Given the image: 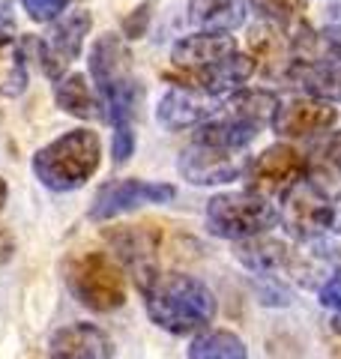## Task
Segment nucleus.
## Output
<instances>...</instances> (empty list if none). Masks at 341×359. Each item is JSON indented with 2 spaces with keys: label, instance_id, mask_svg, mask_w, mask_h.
Returning a JSON list of instances; mask_svg holds the SVG:
<instances>
[{
  "label": "nucleus",
  "instance_id": "4be33fe9",
  "mask_svg": "<svg viewBox=\"0 0 341 359\" xmlns=\"http://www.w3.org/2000/svg\"><path fill=\"white\" fill-rule=\"evenodd\" d=\"M189 359H248L246 341L231 330H203L189 344Z\"/></svg>",
  "mask_w": 341,
  "mask_h": 359
},
{
  "label": "nucleus",
  "instance_id": "4468645a",
  "mask_svg": "<svg viewBox=\"0 0 341 359\" xmlns=\"http://www.w3.org/2000/svg\"><path fill=\"white\" fill-rule=\"evenodd\" d=\"M222 102H225V96H213V93H203V90H198V87L177 84L159 99L156 120L170 132L198 129V126H203L207 120H213L215 114H219Z\"/></svg>",
  "mask_w": 341,
  "mask_h": 359
},
{
  "label": "nucleus",
  "instance_id": "f257e3e1",
  "mask_svg": "<svg viewBox=\"0 0 341 359\" xmlns=\"http://www.w3.org/2000/svg\"><path fill=\"white\" fill-rule=\"evenodd\" d=\"M170 63L180 72V84L198 87L203 93L227 96L255 75V60L231 33H189L170 48Z\"/></svg>",
  "mask_w": 341,
  "mask_h": 359
},
{
  "label": "nucleus",
  "instance_id": "aec40b11",
  "mask_svg": "<svg viewBox=\"0 0 341 359\" xmlns=\"http://www.w3.org/2000/svg\"><path fill=\"white\" fill-rule=\"evenodd\" d=\"M248 0H189V21L203 33H234L246 25Z\"/></svg>",
  "mask_w": 341,
  "mask_h": 359
},
{
  "label": "nucleus",
  "instance_id": "bb28decb",
  "mask_svg": "<svg viewBox=\"0 0 341 359\" xmlns=\"http://www.w3.org/2000/svg\"><path fill=\"white\" fill-rule=\"evenodd\" d=\"M326 159L333 162L338 171H341V132L333 135V141H329V147H326Z\"/></svg>",
  "mask_w": 341,
  "mask_h": 359
},
{
  "label": "nucleus",
  "instance_id": "f8f14e48",
  "mask_svg": "<svg viewBox=\"0 0 341 359\" xmlns=\"http://www.w3.org/2000/svg\"><path fill=\"white\" fill-rule=\"evenodd\" d=\"M335 123H338L335 102H323V99L300 93V96L288 99V102H279L269 126L279 138L297 141V138H314V135H321V132L335 129Z\"/></svg>",
  "mask_w": 341,
  "mask_h": 359
},
{
  "label": "nucleus",
  "instance_id": "9b49d317",
  "mask_svg": "<svg viewBox=\"0 0 341 359\" xmlns=\"http://www.w3.org/2000/svg\"><path fill=\"white\" fill-rule=\"evenodd\" d=\"M105 240L111 243V255L120 261L138 290H144L162 273L159 269V240L153 231L138 228V224H117L105 233Z\"/></svg>",
  "mask_w": 341,
  "mask_h": 359
},
{
  "label": "nucleus",
  "instance_id": "f3484780",
  "mask_svg": "<svg viewBox=\"0 0 341 359\" xmlns=\"http://www.w3.org/2000/svg\"><path fill=\"white\" fill-rule=\"evenodd\" d=\"M248 57L255 60V72L264 78H279L284 81V72L290 66V39L288 30L272 27L260 21L248 30Z\"/></svg>",
  "mask_w": 341,
  "mask_h": 359
},
{
  "label": "nucleus",
  "instance_id": "a211bd4d",
  "mask_svg": "<svg viewBox=\"0 0 341 359\" xmlns=\"http://www.w3.org/2000/svg\"><path fill=\"white\" fill-rule=\"evenodd\" d=\"M54 102L57 108H63L69 117L78 120H105V108H102V99L96 93L90 75L84 72H66L63 78L54 81Z\"/></svg>",
  "mask_w": 341,
  "mask_h": 359
},
{
  "label": "nucleus",
  "instance_id": "dca6fc26",
  "mask_svg": "<svg viewBox=\"0 0 341 359\" xmlns=\"http://www.w3.org/2000/svg\"><path fill=\"white\" fill-rule=\"evenodd\" d=\"M48 359H114V339L96 323H69L48 341Z\"/></svg>",
  "mask_w": 341,
  "mask_h": 359
},
{
  "label": "nucleus",
  "instance_id": "412c9836",
  "mask_svg": "<svg viewBox=\"0 0 341 359\" xmlns=\"http://www.w3.org/2000/svg\"><path fill=\"white\" fill-rule=\"evenodd\" d=\"M30 72L25 60V48L13 36H0V96L15 99L27 90Z\"/></svg>",
  "mask_w": 341,
  "mask_h": 359
},
{
  "label": "nucleus",
  "instance_id": "20e7f679",
  "mask_svg": "<svg viewBox=\"0 0 341 359\" xmlns=\"http://www.w3.org/2000/svg\"><path fill=\"white\" fill-rule=\"evenodd\" d=\"M102 165V138L99 132L78 126L48 141L33 156V177L51 192H75Z\"/></svg>",
  "mask_w": 341,
  "mask_h": 359
},
{
  "label": "nucleus",
  "instance_id": "a878e982",
  "mask_svg": "<svg viewBox=\"0 0 341 359\" xmlns=\"http://www.w3.org/2000/svg\"><path fill=\"white\" fill-rule=\"evenodd\" d=\"M150 9H153V4H141L135 13H129V18L123 21V36L126 39H141L144 33H147V25H150Z\"/></svg>",
  "mask_w": 341,
  "mask_h": 359
},
{
  "label": "nucleus",
  "instance_id": "1a4fd4ad",
  "mask_svg": "<svg viewBox=\"0 0 341 359\" xmlns=\"http://www.w3.org/2000/svg\"><path fill=\"white\" fill-rule=\"evenodd\" d=\"M302 177H309V159L290 144H272L246 162L243 180L248 189L264 198H281L290 186H297Z\"/></svg>",
  "mask_w": 341,
  "mask_h": 359
},
{
  "label": "nucleus",
  "instance_id": "2eb2a0df",
  "mask_svg": "<svg viewBox=\"0 0 341 359\" xmlns=\"http://www.w3.org/2000/svg\"><path fill=\"white\" fill-rule=\"evenodd\" d=\"M335 264H338L335 243H329L326 233H321V237H312V240H297V249H290L288 255L284 276L290 282H297L300 287L317 290L335 273Z\"/></svg>",
  "mask_w": 341,
  "mask_h": 359
},
{
  "label": "nucleus",
  "instance_id": "7ed1b4c3",
  "mask_svg": "<svg viewBox=\"0 0 341 359\" xmlns=\"http://www.w3.org/2000/svg\"><path fill=\"white\" fill-rule=\"evenodd\" d=\"M90 81L105 108V120L114 126H135L144 90L135 75L132 51L120 33H105L90 48Z\"/></svg>",
  "mask_w": 341,
  "mask_h": 359
},
{
  "label": "nucleus",
  "instance_id": "0eeeda50",
  "mask_svg": "<svg viewBox=\"0 0 341 359\" xmlns=\"http://www.w3.org/2000/svg\"><path fill=\"white\" fill-rule=\"evenodd\" d=\"M93 30V15L87 9H72V13H63L60 18L48 21L42 36H36L30 45L36 51V60L42 66V72L57 81L69 72V66L81 57L84 42Z\"/></svg>",
  "mask_w": 341,
  "mask_h": 359
},
{
  "label": "nucleus",
  "instance_id": "f03ea898",
  "mask_svg": "<svg viewBox=\"0 0 341 359\" xmlns=\"http://www.w3.org/2000/svg\"><path fill=\"white\" fill-rule=\"evenodd\" d=\"M141 294L147 318L170 335H198L210 330L219 311L213 290L186 273H159Z\"/></svg>",
  "mask_w": 341,
  "mask_h": 359
},
{
  "label": "nucleus",
  "instance_id": "ddd939ff",
  "mask_svg": "<svg viewBox=\"0 0 341 359\" xmlns=\"http://www.w3.org/2000/svg\"><path fill=\"white\" fill-rule=\"evenodd\" d=\"M246 162L248 159H243V153H227L219 147H210V144L192 141L180 153L177 171L192 186H222V183L240 180L246 171Z\"/></svg>",
  "mask_w": 341,
  "mask_h": 359
},
{
  "label": "nucleus",
  "instance_id": "b1692460",
  "mask_svg": "<svg viewBox=\"0 0 341 359\" xmlns=\"http://www.w3.org/2000/svg\"><path fill=\"white\" fill-rule=\"evenodd\" d=\"M317 299H321V309L333 314V330L341 332V269H335V273L317 287Z\"/></svg>",
  "mask_w": 341,
  "mask_h": 359
},
{
  "label": "nucleus",
  "instance_id": "6ab92c4d",
  "mask_svg": "<svg viewBox=\"0 0 341 359\" xmlns=\"http://www.w3.org/2000/svg\"><path fill=\"white\" fill-rule=\"evenodd\" d=\"M234 255L252 276H279L288 266L290 245L276 240L272 233H260V237L234 243Z\"/></svg>",
  "mask_w": 341,
  "mask_h": 359
},
{
  "label": "nucleus",
  "instance_id": "c85d7f7f",
  "mask_svg": "<svg viewBox=\"0 0 341 359\" xmlns=\"http://www.w3.org/2000/svg\"><path fill=\"white\" fill-rule=\"evenodd\" d=\"M6 201H9V186H6V180L0 177V210L6 207Z\"/></svg>",
  "mask_w": 341,
  "mask_h": 359
},
{
  "label": "nucleus",
  "instance_id": "39448f33",
  "mask_svg": "<svg viewBox=\"0 0 341 359\" xmlns=\"http://www.w3.org/2000/svg\"><path fill=\"white\" fill-rule=\"evenodd\" d=\"M66 287L84 309L96 314H108L123 309L129 297V276L111 252L90 249L75 255L66 264Z\"/></svg>",
  "mask_w": 341,
  "mask_h": 359
},
{
  "label": "nucleus",
  "instance_id": "9d476101",
  "mask_svg": "<svg viewBox=\"0 0 341 359\" xmlns=\"http://www.w3.org/2000/svg\"><path fill=\"white\" fill-rule=\"evenodd\" d=\"M177 198V189L170 183H153V180H111L96 192L90 204V219L108 222L117 216H126L132 210H141L147 204H170Z\"/></svg>",
  "mask_w": 341,
  "mask_h": 359
},
{
  "label": "nucleus",
  "instance_id": "423d86ee",
  "mask_svg": "<svg viewBox=\"0 0 341 359\" xmlns=\"http://www.w3.org/2000/svg\"><path fill=\"white\" fill-rule=\"evenodd\" d=\"M207 231L219 240L240 243L248 237H260L281 224L279 204L264 195L243 189V192L213 195L207 204Z\"/></svg>",
  "mask_w": 341,
  "mask_h": 359
},
{
  "label": "nucleus",
  "instance_id": "393cba45",
  "mask_svg": "<svg viewBox=\"0 0 341 359\" xmlns=\"http://www.w3.org/2000/svg\"><path fill=\"white\" fill-rule=\"evenodd\" d=\"M21 6H25V13L33 21H39V25H48V21L60 18L66 13L69 0H21Z\"/></svg>",
  "mask_w": 341,
  "mask_h": 359
},
{
  "label": "nucleus",
  "instance_id": "6e6552de",
  "mask_svg": "<svg viewBox=\"0 0 341 359\" xmlns=\"http://www.w3.org/2000/svg\"><path fill=\"white\" fill-rule=\"evenodd\" d=\"M281 224L293 240H312L333 231L335 201L323 183L312 177H302L297 186H290L281 195Z\"/></svg>",
  "mask_w": 341,
  "mask_h": 359
},
{
  "label": "nucleus",
  "instance_id": "7c9ffc66",
  "mask_svg": "<svg viewBox=\"0 0 341 359\" xmlns=\"http://www.w3.org/2000/svg\"><path fill=\"white\" fill-rule=\"evenodd\" d=\"M329 25H335V27L341 30V4H338V6H333V21H329Z\"/></svg>",
  "mask_w": 341,
  "mask_h": 359
},
{
  "label": "nucleus",
  "instance_id": "5701e85b",
  "mask_svg": "<svg viewBox=\"0 0 341 359\" xmlns=\"http://www.w3.org/2000/svg\"><path fill=\"white\" fill-rule=\"evenodd\" d=\"M248 4H252L255 15L260 21H267L272 27H281V30H290L293 25L302 21L309 0H248Z\"/></svg>",
  "mask_w": 341,
  "mask_h": 359
},
{
  "label": "nucleus",
  "instance_id": "cd10ccee",
  "mask_svg": "<svg viewBox=\"0 0 341 359\" xmlns=\"http://www.w3.org/2000/svg\"><path fill=\"white\" fill-rule=\"evenodd\" d=\"M9 30H13V15L0 9V36H9Z\"/></svg>",
  "mask_w": 341,
  "mask_h": 359
},
{
  "label": "nucleus",
  "instance_id": "c756f323",
  "mask_svg": "<svg viewBox=\"0 0 341 359\" xmlns=\"http://www.w3.org/2000/svg\"><path fill=\"white\" fill-rule=\"evenodd\" d=\"M333 231L341 233V201H335V216H333Z\"/></svg>",
  "mask_w": 341,
  "mask_h": 359
}]
</instances>
